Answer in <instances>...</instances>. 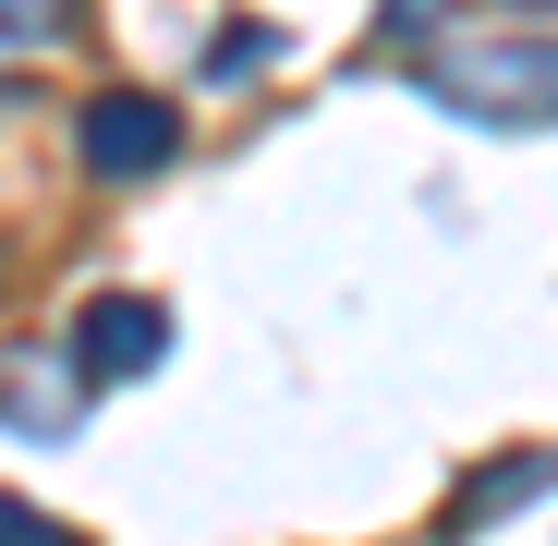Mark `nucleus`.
<instances>
[{
  "mask_svg": "<svg viewBox=\"0 0 558 546\" xmlns=\"http://www.w3.org/2000/svg\"><path fill=\"white\" fill-rule=\"evenodd\" d=\"M49 25H61V0H0V37H25V49H37Z\"/></svg>",
  "mask_w": 558,
  "mask_h": 546,
  "instance_id": "5",
  "label": "nucleus"
},
{
  "mask_svg": "<svg viewBox=\"0 0 558 546\" xmlns=\"http://www.w3.org/2000/svg\"><path fill=\"white\" fill-rule=\"evenodd\" d=\"M0 546H73L49 510H13V498H0Z\"/></svg>",
  "mask_w": 558,
  "mask_h": 546,
  "instance_id": "4",
  "label": "nucleus"
},
{
  "mask_svg": "<svg viewBox=\"0 0 558 546\" xmlns=\"http://www.w3.org/2000/svg\"><path fill=\"white\" fill-rule=\"evenodd\" d=\"M437 98L474 110V122H546V110H558V49H474V61H437Z\"/></svg>",
  "mask_w": 558,
  "mask_h": 546,
  "instance_id": "1",
  "label": "nucleus"
},
{
  "mask_svg": "<svg viewBox=\"0 0 558 546\" xmlns=\"http://www.w3.org/2000/svg\"><path fill=\"white\" fill-rule=\"evenodd\" d=\"M85 364L98 377H146L158 364V304H98L85 316Z\"/></svg>",
  "mask_w": 558,
  "mask_h": 546,
  "instance_id": "3",
  "label": "nucleus"
},
{
  "mask_svg": "<svg viewBox=\"0 0 558 546\" xmlns=\"http://www.w3.org/2000/svg\"><path fill=\"white\" fill-rule=\"evenodd\" d=\"M425 13H437V0H389V25H425Z\"/></svg>",
  "mask_w": 558,
  "mask_h": 546,
  "instance_id": "6",
  "label": "nucleus"
},
{
  "mask_svg": "<svg viewBox=\"0 0 558 546\" xmlns=\"http://www.w3.org/2000/svg\"><path fill=\"white\" fill-rule=\"evenodd\" d=\"M170 146H182L170 98H134V85H122V98H98V110H85V158H98V170H158Z\"/></svg>",
  "mask_w": 558,
  "mask_h": 546,
  "instance_id": "2",
  "label": "nucleus"
}]
</instances>
